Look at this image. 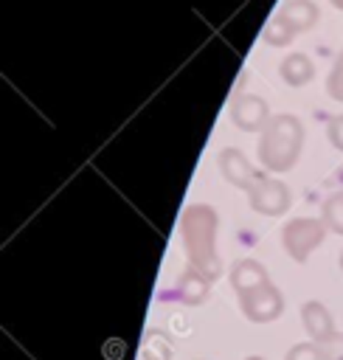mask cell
<instances>
[{
	"label": "cell",
	"mask_w": 343,
	"mask_h": 360,
	"mask_svg": "<svg viewBox=\"0 0 343 360\" xmlns=\"http://www.w3.org/2000/svg\"><path fill=\"white\" fill-rule=\"evenodd\" d=\"M183 248L188 253L191 267L202 270L211 281L219 276V259H216V214L211 205H188L180 219Z\"/></svg>",
	"instance_id": "6da1fadb"
},
{
	"label": "cell",
	"mask_w": 343,
	"mask_h": 360,
	"mask_svg": "<svg viewBox=\"0 0 343 360\" xmlns=\"http://www.w3.org/2000/svg\"><path fill=\"white\" fill-rule=\"evenodd\" d=\"M304 143V127L295 115H273L261 129L259 141V160L270 172H287L295 166Z\"/></svg>",
	"instance_id": "7a4b0ae2"
},
{
	"label": "cell",
	"mask_w": 343,
	"mask_h": 360,
	"mask_svg": "<svg viewBox=\"0 0 343 360\" xmlns=\"http://www.w3.org/2000/svg\"><path fill=\"white\" fill-rule=\"evenodd\" d=\"M326 236V222L312 219V217H295L284 225L281 239H284V250L295 259V262H306L309 253L323 242Z\"/></svg>",
	"instance_id": "3957f363"
},
{
	"label": "cell",
	"mask_w": 343,
	"mask_h": 360,
	"mask_svg": "<svg viewBox=\"0 0 343 360\" xmlns=\"http://www.w3.org/2000/svg\"><path fill=\"white\" fill-rule=\"evenodd\" d=\"M247 197H250V208L264 214V217H276V214H284L290 208L287 186L281 180H273L264 174H259V180L247 188Z\"/></svg>",
	"instance_id": "277c9868"
},
{
	"label": "cell",
	"mask_w": 343,
	"mask_h": 360,
	"mask_svg": "<svg viewBox=\"0 0 343 360\" xmlns=\"http://www.w3.org/2000/svg\"><path fill=\"white\" fill-rule=\"evenodd\" d=\"M239 307L245 312L247 321L253 323H267V321H276L284 309V298L278 292L276 284H264L247 295H239Z\"/></svg>",
	"instance_id": "5b68a950"
},
{
	"label": "cell",
	"mask_w": 343,
	"mask_h": 360,
	"mask_svg": "<svg viewBox=\"0 0 343 360\" xmlns=\"http://www.w3.org/2000/svg\"><path fill=\"white\" fill-rule=\"evenodd\" d=\"M231 121L245 129V132H256V129H264L267 121H270V112H267V104L264 98L259 96H250V93H242L233 98L231 104Z\"/></svg>",
	"instance_id": "8992f818"
},
{
	"label": "cell",
	"mask_w": 343,
	"mask_h": 360,
	"mask_svg": "<svg viewBox=\"0 0 343 360\" xmlns=\"http://www.w3.org/2000/svg\"><path fill=\"white\" fill-rule=\"evenodd\" d=\"M219 172H222V177H225L228 183H233V186H239V188H245V191L259 180V172L250 166V160H247L239 149H225V152H219Z\"/></svg>",
	"instance_id": "52a82bcc"
},
{
	"label": "cell",
	"mask_w": 343,
	"mask_h": 360,
	"mask_svg": "<svg viewBox=\"0 0 343 360\" xmlns=\"http://www.w3.org/2000/svg\"><path fill=\"white\" fill-rule=\"evenodd\" d=\"M231 284H233V290L239 295H247V292L270 284V276H267V270H264L261 262H256V259H239L231 267Z\"/></svg>",
	"instance_id": "ba28073f"
},
{
	"label": "cell",
	"mask_w": 343,
	"mask_h": 360,
	"mask_svg": "<svg viewBox=\"0 0 343 360\" xmlns=\"http://www.w3.org/2000/svg\"><path fill=\"white\" fill-rule=\"evenodd\" d=\"M301 321H304V329L309 332V338L315 343H323V340H329L335 335L332 315H329V309L321 301H306L301 307Z\"/></svg>",
	"instance_id": "9c48e42d"
},
{
	"label": "cell",
	"mask_w": 343,
	"mask_h": 360,
	"mask_svg": "<svg viewBox=\"0 0 343 360\" xmlns=\"http://www.w3.org/2000/svg\"><path fill=\"white\" fill-rule=\"evenodd\" d=\"M208 290H211V278H208L202 270H197V267H188V270L180 276V281H177V295H180V301L188 304V307H197V304L208 295Z\"/></svg>",
	"instance_id": "30bf717a"
},
{
	"label": "cell",
	"mask_w": 343,
	"mask_h": 360,
	"mask_svg": "<svg viewBox=\"0 0 343 360\" xmlns=\"http://www.w3.org/2000/svg\"><path fill=\"white\" fill-rule=\"evenodd\" d=\"M278 73H281V79H284L290 87H301V84H306V82L315 76V65L309 62L306 53H290V56H284V62L278 65Z\"/></svg>",
	"instance_id": "8fae6325"
},
{
	"label": "cell",
	"mask_w": 343,
	"mask_h": 360,
	"mask_svg": "<svg viewBox=\"0 0 343 360\" xmlns=\"http://www.w3.org/2000/svg\"><path fill=\"white\" fill-rule=\"evenodd\" d=\"M298 34L301 31H306V28H312L315 22H318V6L312 3V0H290V3H284V8L278 11Z\"/></svg>",
	"instance_id": "7c38bea8"
},
{
	"label": "cell",
	"mask_w": 343,
	"mask_h": 360,
	"mask_svg": "<svg viewBox=\"0 0 343 360\" xmlns=\"http://www.w3.org/2000/svg\"><path fill=\"white\" fill-rule=\"evenodd\" d=\"M292 37H298V31H295L281 14H276V17L270 20V25L264 28V42H267V45H276V48L292 42Z\"/></svg>",
	"instance_id": "4fadbf2b"
},
{
	"label": "cell",
	"mask_w": 343,
	"mask_h": 360,
	"mask_svg": "<svg viewBox=\"0 0 343 360\" xmlns=\"http://www.w3.org/2000/svg\"><path fill=\"white\" fill-rule=\"evenodd\" d=\"M323 222H326L332 231L343 233V191H335V194L323 202Z\"/></svg>",
	"instance_id": "5bb4252c"
},
{
	"label": "cell",
	"mask_w": 343,
	"mask_h": 360,
	"mask_svg": "<svg viewBox=\"0 0 343 360\" xmlns=\"http://www.w3.org/2000/svg\"><path fill=\"white\" fill-rule=\"evenodd\" d=\"M326 90L335 101H343V51L337 53L332 70H329V79H326Z\"/></svg>",
	"instance_id": "9a60e30c"
},
{
	"label": "cell",
	"mask_w": 343,
	"mask_h": 360,
	"mask_svg": "<svg viewBox=\"0 0 343 360\" xmlns=\"http://www.w3.org/2000/svg\"><path fill=\"white\" fill-rule=\"evenodd\" d=\"M284 360H326V354H323L321 343H298L287 352Z\"/></svg>",
	"instance_id": "2e32d148"
},
{
	"label": "cell",
	"mask_w": 343,
	"mask_h": 360,
	"mask_svg": "<svg viewBox=\"0 0 343 360\" xmlns=\"http://www.w3.org/2000/svg\"><path fill=\"white\" fill-rule=\"evenodd\" d=\"M326 360H343V332H335L329 340L321 343Z\"/></svg>",
	"instance_id": "e0dca14e"
},
{
	"label": "cell",
	"mask_w": 343,
	"mask_h": 360,
	"mask_svg": "<svg viewBox=\"0 0 343 360\" xmlns=\"http://www.w3.org/2000/svg\"><path fill=\"white\" fill-rule=\"evenodd\" d=\"M326 135H329L332 146L343 152V115H335V118L329 121V127H326Z\"/></svg>",
	"instance_id": "ac0fdd59"
},
{
	"label": "cell",
	"mask_w": 343,
	"mask_h": 360,
	"mask_svg": "<svg viewBox=\"0 0 343 360\" xmlns=\"http://www.w3.org/2000/svg\"><path fill=\"white\" fill-rule=\"evenodd\" d=\"M329 3H332L335 8H340V11H343V0H329Z\"/></svg>",
	"instance_id": "d6986e66"
},
{
	"label": "cell",
	"mask_w": 343,
	"mask_h": 360,
	"mask_svg": "<svg viewBox=\"0 0 343 360\" xmlns=\"http://www.w3.org/2000/svg\"><path fill=\"white\" fill-rule=\"evenodd\" d=\"M340 270H343V253H340Z\"/></svg>",
	"instance_id": "ffe728a7"
},
{
	"label": "cell",
	"mask_w": 343,
	"mask_h": 360,
	"mask_svg": "<svg viewBox=\"0 0 343 360\" xmlns=\"http://www.w3.org/2000/svg\"><path fill=\"white\" fill-rule=\"evenodd\" d=\"M247 360H261V357H247Z\"/></svg>",
	"instance_id": "44dd1931"
}]
</instances>
